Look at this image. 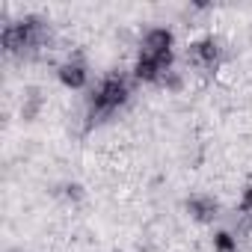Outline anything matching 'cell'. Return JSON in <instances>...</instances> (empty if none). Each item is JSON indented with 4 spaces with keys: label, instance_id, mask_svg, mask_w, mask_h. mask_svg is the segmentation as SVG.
<instances>
[{
    "label": "cell",
    "instance_id": "6da1fadb",
    "mask_svg": "<svg viewBox=\"0 0 252 252\" xmlns=\"http://www.w3.org/2000/svg\"><path fill=\"white\" fill-rule=\"evenodd\" d=\"M131 80L134 77H128L125 71H110L92 86V92L86 98V119H89V125H98V122L116 116L125 104L131 101Z\"/></svg>",
    "mask_w": 252,
    "mask_h": 252
},
{
    "label": "cell",
    "instance_id": "7a4b0ae2",
    "mask_svg": "<svg viewBox=\"0 0 252 252\" xmlns=\"http://www.w3.org/2000/svg\"><path fill=\"white\" fill-rule=\"evenodd\" d=\"M45 39V24L36 15H24L18 21L3 24V51L6 54H27Z\"/></svg>",
    "mask_w": 252,
    "mask_h": 252
},
{
    "label": "cell",
    "instance_id": "3957f363",
    "mask_svg": "<svg viewBox=\"0 0 252 252\" xmlns=\"http://www.w3.org/2000/svg\"><path fill=\"white\" fill-rule=\"evenodd\" d=\"M222 60V42L217 36H202L196 42H190L187 48V63L199 71H214Z\"/></svg>",
    "mask_w": 252,
    "mask_h": 252
},
{
    "label": "cell",
    "instance_id": "277c9868",
    "mask_svg": "<svg viewBox=\"0 0 252 252\" xmlns=\"http://www.w3.org/2000/svg\"><path fill=\"white\" fill-rule=\"evenodd\" d=\"M140 54L172 60L175 57V33L169 27H152V30H146V36L140 42Z\"/></svg>",
    "mask_w": 252,
    "mask_h": 252
},
{
    "label": "cell",
    "instance_id": "5b68a950",
    "mask_svg": "<svg viewBox=\"0 0 252 252\" xmlns=\"http://www.w3.org/2000/svg\"><path fill=\"white\" fill-rule=\"evenodd\" d=\"M57 80H60L65 89L80 92V89L89 86V68H86V63H83L80 57H68V60L57 68Z\"/></svg>",
    "mask_w": 252,
    "mask_h": 252
},
{
    "label": "cell",
    "instance_id": "8992f818",
    "mask_svg": "<svg viewBox=\"0 0 252 252\" xmlns=\"http://www.w3.org/2000/svg\"><path fill=\"white\" fill-rule=\"evenodd\" d=\"M187 214H190L196 222L211 225V222L220 217V202H217L214 196H208V193H196V196L187 199Z\"/></svg>",
    "mask_w": 252,
    "mask_h": 252
},
{
    "label": "cell",
    "instance_id": "52a82bcc",
    "mask_svg": "<svg viewBox=\"0 0 252 252\" xmlns=\"http://www.w3.org/2000/svg\"><path fill=\"white\" fill-rule=\"evenodd\" d=\"M211 246H214V252H237V237H234L231 231L220 228V231H214Z\"/></svg>",
    "mask_w": 252,
    "mask_h": 252
},
{
    "label": "cell",
    "instance_id": "ba28073f",
    "mask_svg": "<svg viewBox=\"0 0 252 252\" xmlns=\"http://www.w3.org/2000/svg\"><path fill=\"white\" fill-rule=\"evenodd\" d=\"M57 196H63L65 202H80V199H83V187H80V184H63V187L57 190Z\"/></svg>",
    "mask_w": 252,
    "mask_h": 252
},
{
    "label": "cell",
    "instance_id": "9c48e42d",
    "mask_svg": "<svg viewBox=\"0 0 252 252\" xmlns=\"http://www.w3.org/2000/svg\"><path fill=\"white\" fill-rule=\"evenodd\" d=\"M237 211L240 214H252V184H246L240 190V202H237Z\"/></svg>",
    "mask_w": 252,
    "mask_h": 252
},
{
    "label": "cell",
    "instance_id": "30bf717a",
    "mask_svg": "<svg viewBox=\"0 0 252 252\" xmlns=\"http://www.w3.org/2000/svg\"><path fill=\"white\" fill-rule=\"evenodd\" d=\"M113 252H122V249H113Z\"/></svg>",
    "mask_w": 252,
    "mask_h": 252
}]
</instances>
